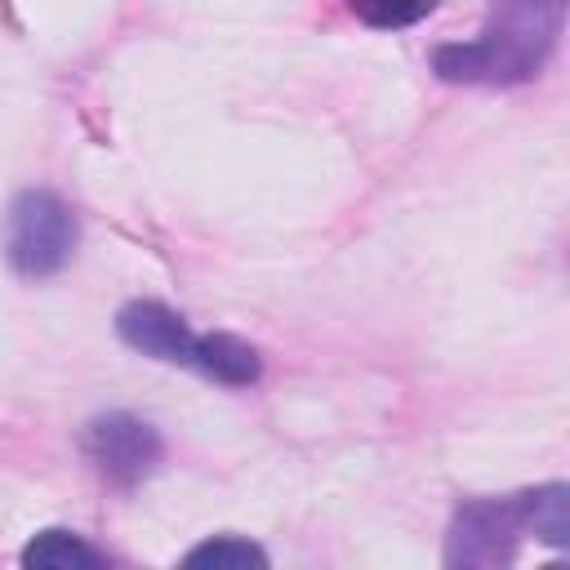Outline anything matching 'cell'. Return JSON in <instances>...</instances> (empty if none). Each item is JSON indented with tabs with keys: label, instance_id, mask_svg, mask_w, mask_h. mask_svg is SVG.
<instances>
[{
	"label": "cell",
	"instance_id": "cell-1",
	"mask_svg": "<svg viewBox=\"0 0 570 570\" xmlns=\"http://www.w3.org/2000/svg\"><path fill=\"white\" fill-rule=\"evenodd\" d=\"M566 0H494L485 31L468 45H441L436 71L445 80L517 85L530 80L561 36Z\"/></svg>",
	"mask_w": 570,
	"mask_h": 570
},
{
	"label": "cell",
	"instance_id": "cell-2",
	"mask_svg": "<svg viewBox=\"0 0 570 570\" xmlns=\"http://www.w3.org/2000/svg\"><path fill=\"white\" fill-rule=\"evenodd\" d=\"M566 485L512 494V499H472L459 508L450 530V561L459 566H494L512 557V543L521 534H539L543 543L566 548L570 543V517H566Z\"/></svg>",
	"mask_w": 570,
	"mask_h": 570
},
{
	"label": "cell",
	"instance_id": "cell-3",
	"mask_svg": "<svg viewBox=\"0 0 570 570\" xmlns=\"http://www.w3.org/2000/svg\"><path fill=\"white\" fill-rule=\"evenodd\" d=\"M76 249V218L53 191H22L4 218V254L22 276L58 272Z\"/></svg>",
	"mask_w": 570,
	"mask_h": 570
},
{
	"label": "cell",
	"instance_id": "cell-4",
	"mask_svg": "<svg viewBox=\"0 0 570 570\" xmlns=\"http://www.w3.org/2000/svg\"><path fill=\"white\" fill-rule=\"evenodd\" d=\"M116 330L129 347L156 356V361H169V365H191L200 374H209V347H214V334H191L183 316H174L169 307L160 303H129L120 307L116 316Z\"/></svg>",
	"mask_w": 570,
	"mask_h": 570
},
{
	"label": "cell",
	"instance_id": "cell-5",
	"mask_svg": "<svg viewBox=\"0 0 570 570\" xmlns=\"http://www.w3.org/2000/svg\"><path fill=\"white\" fill-rule=\"evenodd\" d=\"M85 454L98 463V472L107 481L134 485V481H142L160 463V436L142 419H134V414H107V419L89 423Z\"/></svg>",
	"mask_w": 570,
	"mask_h": 570
},
{
	"label": "cell",
	"instance_id": "cell-6",
	"mask_svg": "<svg viewBox=\"0 0 570 570\" xmlns=\"http://www.w3.org/2000/svg\"><path fill=\"white\" fill-rule=\"evenodd\" d=\"M22 566H31V570H80V566H102V552H94L71 530H40L22 548Z\"/></svg>",
	"mask_w": 570,
	"mask_h": 570
},
{
	"label": "cell",
	"instance_id": "cell-7",
	"mask_svg": "<svg viewBox=\"0 0 570 570\" xmlns=\"http://www.w3.org/2000/svg\"><path fill=\"white\" fill-rule=\"evenodd\" d=\"M183 561L187 566H214V570H223V566H267V552L258 543H249V539L223 534V539H209V543L191 548Z\"/></svg>",
	"mask_w": 570,
	"mask_h": 570
},
{
	"label": "cell",
	"instance_id": "cell-8",
	"mask_svg": "<svg viewBox=\"0 0 570 570\" xmlns=\"http://www.w3.org/2000/svg\"><path fill=\"white\" fill-rule=\"evenodd\" d=\"M347 4L370 27H410L436 9V0H347Z\"/></svg>",
	"mask_w": 570,
	"mask_h": 570
}]
</instances>
